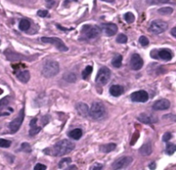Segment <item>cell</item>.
<instances>
[{
  "instance_id": "277c9868",
  "label": "cell",
  "mask_w": 176,
  "mask_h": 170,
  "mask_svg": "<svg viewBox=\"0 0 176 170\" xmlns=\"http://www.w3.org/2000/svg\"><path fill=\"white\" fill-rule=\"evenodd\" d=\"M105 115V108L101 103H94L89 109V116L95 120H99L103 118Z\"/></svg>"
},
{
  "instance_id": "d6a6232c",
  "label": "cell",
  "mask_w": 176,
  "mask_h": 170,
  "mask_svg": "<svg viewBox=\"0 0 176 170\" xmlns=\"http://www.w3.org/2000/svg\"><path fill=\"white\" fill-rule=\"evenodd\" d=\"M11 141L0 138V147L1 148H9L11 146Z\"/></svg>"
},
{
  "instance_id": "3957f363",
  "label": "cell",
  "mask_w": 176,
  "mask_h": 170,
  "mask_svg": "<svg viewBox=\"0 0 176 170\" xmlns=\"http://www.w3.org/2000/svg\"><path fill=\"white\" fill-rule=\"evenodd\" d=\"M81 33L86 39H94L101 33V29L96 25H84L81 29Z\"/></svg>"
},
{
  "instance_id": "e0dca14e",
  "label": "cell",
  "mask_w": 176,
  "mask_h": 170,
  "mask_svg": "<svg viewBox=\"0 0 176 170\" xmlns=\"http://www.w3.org/2000/svg\"><path fill=\"white\" fill-rule=\"evenodd\" d=\"M137 120L140 121L142 123H145V124H151V123H154L157 120L155 119L153 116H148L147 114H141L138 117H137Z\"/></svg>"
},
{
  "instance_id": "30bf717a",
  "label": "cell",
  "mask_w": 176,
  "mask_h": 170,
  "mask_svg": "<svg viewBox=\"0 0 176 170\" xmlns=\"http://www.w3.org/2000/svg\"><path fill=\"white\" fill-rule=\"evenodd\" d=\"M130 99L135 103H146L148 100V94L145 90H139L132 93Z\"/></svg>"
},
{
  "instance_id": "60d3db41",
  "label": "cell",
  "mask_w": 176,
  "mask_h": 170,
  "mask_svg": "<svg viewBox=\"0 0 176 170\" xmlns=\"http://www.w3.org/2000/svg\"><path fill=\"white\" fill-rule=\"evenodd\" d=\"M149 168L150 169H155V162H152L151 164H149Z\"/></svg>"
},
{
  "instance_id": "4dcf8cb0",
  "label": "cell",
  "mask_w": 176,
  "mask_h": 170,
  "mask_svg": "<svg viewBox=\"0 0 176 170\" xmlns=\"http://www.w3.org/2000/svg\"><path fill=\"white\" fill-rule=\"evenodd\" d=\"M72 160L70 158H64L59 162V167L60 168H65L66 166H67L69 163H71Z\"/></svg>"
},
{
  "instance_id": "603a6c76",
  "label": "cell",
  "mask_w": 176,
  "mask_h": 170,
  "mask_svg": "<svg viewBox=\"0 0 176 170\" xmlns=\"http://www.w3.org/2000/svg\"><path fill=\"white\" fill-rule=\"evenodd\" d=\"M30 23L28 19H21L19 22V29L23 31H26L30 29Z\"/></svg>"
},
{
  "instance_id": "7bdbcfd3",
  "label": "cell",
  "mask_w": 176,
  "mask_h": 170,
  "mask_svg": "<svg viewBox=\"0 0 176 170\" xmlns=\"http://www.w3.org/2000/svg\"><path fill=\"white\" fill-rule=\"evenodd\" d=\"M160 2H161V3H167V2H168L169 0H159Z\"/></svg>"
},
{
  "instance_id": "e575fe53",
  "label": "cell",
  "mask_w": 176,
  "mask_h": 170,
  "mask_svg": "<svg viewBox=\"0 0 176 170\" xmlns=\"http://www.w3.org/2000/svg\"><path fill=\"white\" fill-rule=\"evenodd\" d=\"M20 150H22V151H24V152H28V153H30V152H31V147H30V145L29 143L24 142V143L22 144Z\"/></svg>"
},
{
  "instance_id": "7402d4cb",
  "label": "cell",
  "mask_w": 176,
  "mask_h": 170,
  "mask_svg": "<svg viewBox=\"0 0 176 170\" xmlns=\"http://www.w3.org/2000/svg\"><path fill=\"white\" fill-rule=\"evenodd\" d=\"M117 145L115 143H109V144H104V145H101L99 147V150L103 153H109V152H112L113 151L115 148H116Z\"/></svg>"
},
{
  "instance_id": "5b68a950",
  "label": "cell",
  "mask_w": 176,
  "mask_h": 170,
  "mask_svg": "<svg viewBox=\"0 0 176 170\" xmlns=\"http://www.w3.org/2000/svg\"><path fill=\"white\" fill-rule=\"evenodd\" d=\"M110 77H111V70L106 67H103L99 70L95 82L99 85H105L109 82Z\"/></svg>"
},
{
  "instance_id": "1f68e13d",
  "label": "cell",
  "mask_w": 176,
  "mask_h": 170,
  "mask_svg": "<svg viewBox=\"0 0 176 170\" xmlns=\"http://www.w3.org/2000/svg\"><path fill=\"white\" fill-rule=\"evenodd\" d=\"M128 41V37L124 34H120L117 37V42L118 44H126Z\"/></svg>"
},
{
  "instance_id": "cb8c5ba5",
  "label": "cell",
  "mask_w": 176,
  "mask_h": 170,
  "mask_svg": "<svg viewBox=\"0 0 176 170\" xmlns=\"http://www.w3.org/2000/svg\"><path fill=\"white\" fill-rule=\"evenodd\" d=\"M122 61H123V56L121 55H118L116 56L112 61V63L114 67L116 68H120L122 66Z\"/></svg>"
},
{
  "instance_id": "44dd1931",
  "label": "cell",
  "mask_w": 176,
  "mask_h": 170,
  "mask_svg": "<svg viewBox=\"0 0 176 170\" xmlns=\"http://www.w3.org/2000/svg\"><path fill=\"white\" fill-rule=\"evenodd\" d=\"M139 151H140L141 154H142V155H148V154H150L152 153L151 143L148 142V143L143 144V145L140 148Z\"/></svg>"
},
{
  "instance_id": "f35d334b",
  "label": "cell",
  "mask_w": 176,
  "mask_h": 170,
  "mask_svg": "<svg viewBox=\"0 0 176 170\" xmlns=\"http://www.w3.org/2000/svg\"><path fill=\"white\" fill-rule=\"evenodd\" d=\"M102 168H103V165L99 163H96L94 164L93 167H92V169H102Z\"/></svg>"
},
{
  "instance_id": "ac0fdd59",
  "label": "cell",
  "mask_w": 176,
  "mask_h": 170,
  "mask_svg": "<svg viewBox=\"0 0 176 170\" xmlns=\"http://www.w3.org/2000/svg\"><path fill=\"white\" fill-rule=\"evenodd\" d=\"M17 77L19 81H21L22 82L24 83H26L30 81V71L28 70H24V71H21L19 73H17Z\"/></svg>"
},
{
  "instance_id": "5bb4252c",
  "label": "cell",
  "mask_w": 176,
  "mask_h": 170,
  "mask_svg": "<svg viewBox=\"0 0 176 170\" xmlns=\"http://www.w3.org/2000/svg\"><path fill=\"white\" fill-rule=\"evenodd\" d=\"M30 135H31V136L37 135V134L42 130V127H40V126L37 125V118H36V117L33 118V119L30 121Z\"/></svg>"
},
{
  "instance_id": "ffe728a7",
  "label": "cell",
  "mask_w": 176,
  "mask_h": 170,
  "mask_svg": "<svg viewBox=\"0 0 176 170\" xmlns=\"http://www.w3.org/2000/svg\"><path fill=\"white\" fill-rule=\"evenodd\" d=\"M158 56L162 60H165V61H169L172 59L173 56H172V53L167 50H161L158 52Z\"/></svg>"
},
{
  "instance_id": "4316f807",
  "label": "cell",
  "mask_w": 176,
  "mask_h": 170,
  "mask_svg": "<svg viewBox=\"0 0 176 170\" xmlns=\"http://www.w3.org/2000/svg\"><path fill=\"white\" fill-rule=\"evenodd\" d=\"M10 97H6L3 99L0 100V111L3 110L5 107L8 106V104L10 103Z\"/></svg>"
},
{
  "instance_id": "d590c367",
  "label": "cell",
  "mask_w": 176,
  "mask_h": 170,
  "mask_svg": "<svg viewBox=\"0 0 176 170\" xmlns=\"http://www.w3.org/2000/svg\"><path fill=\"white\" fill-rule=\"evenodd\" d=\"M37 15L41 18H45L48 15V11H45V10H40V11H38Z\"/></svg>"
},
{
  "instance_id": "9a60e30c",
  "label": "cell",
  "mask_w": 176,
  "mask_h": 170,
  "mask_svg": "<svg viewBox=\"0 0 176 170\" xmlns=\"http://www.w3.org/2000/svg\"><path fill=\"white\" fill-rule=\"evenodd\" d=\"M124 87L121 86V85H112L110 88V94L116 97H120L124 93Z\"/></svg>"
},
{
  "instance_id": "8992f818",
  "label": "cell",
  "mask_w": 176,
  "mask_h": 170,
  "mask_svg": "<svg viewBox=\"0 0 176 170\" xmlns=\"http://www.w3.org/2000/svg\"><path fill=\"white\" fill-rule=\"evenodd\" d=\"M41 40L43 43L51 44L54 45L60 51L65 52V51L68 50V48L65 45L63 41L60 38H59V37H43L41 38Z\"/></svg>"
},
{
  "instance_id": "8d00e7d4",
  "label": "cell",
  "mask_w": 176,
  "mask_h": 170,
  "mask_svg": "<svg viewBox=\"0 0 176 170\" xmlns=\"http://www.w3.org/2000/svg\"><path fill=\"white\" fill-rule=\"evenodd\" d=\"M34 169H35V170H45V169H47V167H46L45 165H43V164L38 163V164H36V165L35 166Z\"/></svg>"
},
{
  "instance_id": "f546056e",
  "label": "cell",
  "mask_w": 176,
  "mask_h": 170,
  "mask_svg": "<svg viewBox=\"0 0 176 170\" xmlns=\"http://www.w3.org/2000/svg\"><path fill=\"white\" fill-rule=\"evenodd\" d=\"M64 79H65L66 81L69 82H74L76 81L77 77H76L75 74H73V73H68V74H65Z\"/></svg>"
},
{
  "instance_id": "83f0119b",
  "label": "cell",
  "mask_w": 176,
  "mask_h": 170,
  "mask_svg": "<svg viewBox=\"0 0 176 170\" xmlns=\"http://www.w3.org/2000/svg\"><path fill=\"white\" fill-rule=\"evenodd\" d=\"M173 12V10L171 8V7H163V8H161L158 10V12L161 15H170L172 14Z\"/></svg>"
},
{
  "instance_id": "6da1fadb",
  "label": "cell",
  "mask_w": 176,
  "mask_h": 170,
  "mask_svg": "<svg viewBox=\"0 0 176 170\" xmlns=\"http://www.w3.org/2000/svg\"><path fill=\"white\" fill-rule=\"evenodd\" d=\"M74 144L69 140H61L55 143L53 147L45 149V153L54 156H63L74 149Z\"/></svg>"
},
{
  "instance_id": "74e56055",
  "label": "cell",
  "mask_w": 176,
  "mask_h": 170,
  "mask_svg": "<svg viewBox=\"0 0 176 170\" xmlns=\"http://www.w3.org/2000/svg\"><path fill=\"white\" fill-rule=\"evenodd\" d=\"M171 138H172V135L169 132H167L163 135L162 140H163V141H168Z\"/></svg>"
},
{
  "instance_id": "8fae6325",
  "label": "cell",
  "mask_w": 176,
  "mask_h": 170,
  "mask_svg": "<svg viewBox=\"0 0 176 170\" xmlns=\"http://www.w3.org/2000/svg\"><path fill=\"white\" fill-rule=\"evenodd\" d=\"M130 68L134 70H139L143 66V60L139 54H133L130 61Z\"/></svg>"
},
{
  "instance_id": "ba28073f",
  "label": "cell",
  "mask_w": 176,
  "mask_h": 170,
  "mask_svg": "<svg viewBox=\"0 0 176 170\" xmlns=\"http://www.w3.org/2000/svg\"><path fill=\"white\" fill-rule=\"evenodd\" d=\"M24 109H22L21 111L19 112L18 116L13 121H11V123L9 124V128H10L11 133H16L18 131V129H20V127L24 122Z\"/></svg>"
},
{
  "instance_id": "7c38bea8",
  "label": "cell",
  "mask_w": 176,
  "mask_h": 170,
  "mask_svg": "<svg viewBox=\"0 0 176 170\" xmlns=\"http://www.w3.org/2000/svg\"><path fill=\"white\" fill-rule=\"evenodd\" d=\"M100 29L106 36L109 37L114 36L118 31V26L115 24H103Z\"/></svg>"
},
{
  "instance_id": "d6986e66",
  "label": "cell",
  "mask_w": 176,
  "mask_h": 170,
  "mask_svg": "<svg viewBox=\"0 0 176 170\" xmlns=\"http://www.w3.org/2000/svg\"><path fill=\"white\" fill-rule=\"evenodd\" d=\"M82 135H83V132L81 129H74L68 133V136L74 140H79Z\"/></svg>"
},
{
  "instance_id": "7a4b0ae2",
  "label": "cell",
  "mask_w": 176,
  "mask_h": 170,
  "mask_svg": "<svg viewBox=\"0 0 176 170\" xmlns=\"http://www.w3.org/2000/svg\"><path fill=\"white\" fill-rule=\"evenodd\" d=\"M60 71V65L56 61H48L44 63L42 70L43 76L47 78L53 77L56 75Z\"/></svg>"
},
{
  "instance_id": "f1b7e54d",
  "label": "cell",
  "mask_w": 176,
  "mask_h": 170,
  "mask_svg": "<svg viewBox=\"0 0 176 170\" xmlns=\"http://www.w3.org/2000/svg\"><path fill=\"white\" fill-rule=\"evenodd\" d=\"M124 19L128 24H132L135 21L136 18H135V15L132 12H127V13L124 14Z\"/></svg>"
},
{
  "instance_id": "484cf974",
  "label": "cell",
  "mask_w": 176,
  "mask_h": 170,
  "mask_svg": "<svg viewBox=\"0 0 176 170\" xmlns=\"http://www.w3.org/2000/svg\"><path fill=\"white\" fill-rule=\"evenodd\" d=\"M174 152H176V144H173V143H168L167 145V148H166V153L169 155L173 154Z\"/></svg>"
},
{
  "instance_id": "4fadbf2b",
  "label": "cell",
  "mask_w": 176,
  "mask_h": 170,
  "mask_svg": "<svg viewBox=\"0 0 176 170\" xmlns=\"http://www.w3.org/2000/svg\"><path fill=\"white\" fill-rule=\"evenodd\" d=\"M169 107H170V103L167 99L158 100L153 104V109L155 110H165L169 109Z\"/></svg>"
},
{
  "instance_id": "b9f144b4",
  "label": "cell",
  "mask_w": 176,
  "mask_h": 170,
  "mask_svg": "<svg viewBox=\"0 0 176 170\" xmlns=\"http://www.w3.org/2000/svg\"><path fill=\"white\" fill-rule=\"evenodd\" d=\"M102 1H105V2H107V3H112V2L115 1V0H102Z\"/></svg>"
},
{
  "instance_id": "2e32d148",
  "label": "cell",
  "mask_w": 176,
  "mask_h": 170,
  "mask_svg": "<svg viewBox=\"0 0 176 170\" xmlns=\"http://www.w3.org/2000/svg\"><path fill=\"white\" fill-rule=\"evenodd\" d=\"M76 109L79 112V115H81L84 117H86L88 115H89V109H88V106L83 103H79L76 105Z\"/></svg>"
},
{
  "instance_id": "ee69618b",
  "label": "cell",
  "mask_w": 176,
  "mask_h": 170,
  "mask_svg": "<svg viewBox=\"0 0 176 170\" xmlns=\"http://www.w3.org/2000/svg\"><path fill=\"white\" fill-rule=\"evenodd\" d=\"M0 129H1V127H0Z\"/></svg>"
},
{
  "instance_id": "d4e9b609",
  "label": "cell",
  "mask_w": 176,
  "mask_h": 170,
  "mask_svg": "<svg viewBox=\"0 0 176 170\" xmlns=\"http://www.w3.org/2000/svg\"><path fill=\"white\" fill-rule=\"evenodd\" d=\"M92 72H93V67H92V66H86L85 69L83 70V72H82V77H83V79H86V78L89 77V75L92 74Z\"/></svg>"
},
{
  "instance_id": "836d02e7",
  "label": "cell",
  "mask_w": 176,
  "mask_h": 170,
  "mask_svg": "<svg viewBox=\"0 0 176 170\" xmlns=\"http://www.w3.org/2000/svg\"><path fill=\"white\" fill-rule=\"evenodd\" d=\"M139 43H140V44L142 46H147V45H148L149 41H148V39L145 36H142L139 38Z\"/></svg>"
},
{
  "instance_id": "52a82bcc",
  "label": "cell",
  "mask_w": 176,
  "mask_h": 170,
  "mask_svg": "<svg viewBox=\"0 0 176 170\" xmlns=\"http://www.w3.org/2000/svg\"><path fill=\"white\" fill-rule=\"evenodd\" d=\"M168 25L166 22L161 20H155L150 24L149 31L154 34H161L167 31Z\"/></svg>"
},
{
  "instance_id": "9c48e42d",
  "label": "cell",
  "mask_w": 176,
  "mask_h": 170,
  "mask_svg": "<svg viewBox=\"0 0 176 170\" xmlns=\"http://www.w3.org/2000/svg\"><path fill=\"white\" fill-rule=\"evenodd\" d=\"M132 162V158L130 156H124L118 158L112 163V167L114 169H122L127 167Z\"/></svg>"
},
{
  "instance_id": "ab89813d",
  "label": "cell",
  "mask_w": 176,
  "mask_h": 170,
  "mask_svg": "<svg viewBox=\"0 0 176 170\" xmlns=\"http://www.w3.org/2000/svg\"><path fill=\"white\" fill-rule=\"evenodd\" d=\"M171 35L176 38V27H174V28H173V29L171 30Z\"/></svg>"
}]
</instances>
